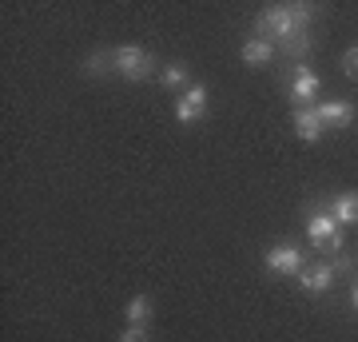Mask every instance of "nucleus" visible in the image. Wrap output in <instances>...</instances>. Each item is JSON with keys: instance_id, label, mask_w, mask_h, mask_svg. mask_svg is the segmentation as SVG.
Returning <instances> with one entry per match:
<instances>
[{"instance_id": "nucleus-1", "label": "nucleus", "mask_w": 358, "mask_h": 342, "mask_svg": "<svg viewBox=\"0 0 358 342\" xmlns=\"http://www.w3.org/2000/svg\"><path fill=\"white\" fill-rule=\"evenodd\" d=\"M303 28H307V24L294 16L291 4H271L267 13L255 20V36L271 40V44H282V48H307Z\"/></svg>"}, {"instance_id": "nucleus-2", "label": "nucleus", "mask_w": 358, "mask_h": 342, "mask_svg": "<svg viewBox=\"0 0 358 342\" xmlns=\"http://www.w3.org/2000/svg\"><path fill=\"white\" fill-rule=\"evenodd\" d=\"M155 68V56L148 48H136V44H124V48L112 52V72H120L124 80H148Z\"/></svg>"}, {"instance_id": "nucleus-3", "label": "nucleus", "mask_w": 358, "mask_h": 342, "mask_svg": "<svg viewBox=\"0 0 358 342\" xmlns=\"http://www.w3.org/2000/svg\"><path fill=\"white\" fill-rule=\"evenodd\" d=\"M307 235L319 251H338V247H343V231H338L331 211H315V215L307 219Z\"/></svg>"}, {"instance_id": "nucleus-4", "label": "nucleus", "mask_w": 358, "mask_h": 342, "mask_svg": "<svg viewBox=\"0 0 358 342\" xmlns=\"http://www.w3.org/2000/svg\"><path fill=\"white\" fill-rule=\"evenodd\" d=\"M263 263H267V271H275V275H299V271H303V255H299V247H291V243H275Z\"/></svg>"}, {"instance_id": "nucleus-5", "label": "nucleus", "mask_w": 358, "mask_h": 342, "mask_svg": "<svg viewBox=\"0 0 358 342\" xmlns=\"http://www.w3.org/2000/svg\"><path fill=\"white\" fill-rule=\"evenodd\" d=\"M203 112H207V88L203 84H192V88L176 100V120L179 124H195Z\"/></svg>"}, {"instance_id": "nucleus-6", "label": "nucleus", "mask_w": 358, "mask_h": 342, "mask_svg": "<svg viewBox=\"0 0 358 342\" xmlns=\"http://www.w3.org/2000/svg\"><path fill=\"white\" fill-rule=\"evenodd\" d=\"M315 115L322 120V127H350L355 108H350V100H322L315 104Z\"/></svg>"}, {"instance_id": "nucleus-7", "label": "nucleus", "mask_w": 358, "mask_h": 342, "mask_svg": "<svg viewBox=\"0 0 358 342\" xmlns=\"http://www.w3.org/2000/svg\"><path fill=\"white\" fill-rule=\"evenodd\" d=\"M291 100H294V104H310V100H319V76L310 72L307 64H299V68H294Z\"/></svg>"}, {"instance_id": "nucleus-8", "label": "nucleus", "mask_w": 358, "mask_h": 342, "mask_svg": "<svg viewBox=\"0 0 358 342\" xmlns=\"http://www.w3.org/2000/svg\"><path fill=\"white\" fill-rule=\"evenodd\" d=\"M294 136L303 143H319V136H322V120L315 115V108H294Z\"/></svg>"}, {"instance_id": "nucleus-9", "label": "nucleus", "mask_w": 358, "mask_h": 342, "mask_svg": "<svg viewBox=\"0 0 358 342\" xmlns=\"http://www.w3.org/2000/svg\"><path fill=\"white\" fill-rule=\"evenodd\" d=\"M271 56H275V44L263 40V36H251L243 44V64H247V68H259V64H267Z\"/></svg>"}, {"instance_id": "nucleus-10", "label": "nucleus", "mask_w": 358, "mask_h": 342, "mask_svg": "<svg viewBox=\"0 0 358 342\" xmlns=\"http://www.w3.org/2000/svg\"><path fill=\"white\" fill-rule=\"evenodd\" d=\"M331 283H334L331 266H315V271H307V275L299 279V287H303L307 294H322V291H331Z\"/></svg>"}, {"instance_id": "nucleus-11", "label": "nucleus", "mask_w": 358, "mask_h": 342, "mask_svg": "<svg viewBox=\"0 0 358 342\" xmlns=\"http://www.w3.org/2000/svg\"><path fill=\"white\" fill-rule=\"evenodd\" d=\"M331 215H334L338 227H343V223H355L358 219V195L355 191H346V195H338V199L331 203Z\"/></svg>"}, {"instance_id": "nucleus-12", "label": "nucleus", "mask_w": 358, "mask_h": 342, "mask_svg": "<svg viewBox=\"0 0 358 342\" xmlns=\"http://www.w3.org/2000/svg\"><path fill=\"white\" fill-rule=\"evenodd\" d=\"M124 315H128V327H148V318H152V299H148V294H136Z\"/></svg>"}, {"instance_id": "nucleus-13", "label": "nucleus", "mask_w": 358, "mask_h": 342, "mask_svg": "<svg viewBox=\"0 0 358 342\" xmlns=\"http://www.w3.org/2000/svg\"><path fill=\"white\" fill-rule=\"evenodd\" d=\"M159 84H164V88H192V84H187V68H183V64H167L164 72H159Z\"/></svg>"}, {"instance_id": "nucleus-14", "label": "nucleus", "mask_w": 358, "mask_h": 342, "mask_svg": "<svg viewBox=\"0 0 358 342\" xmlns=\"http://www.w3.org/2000/svg\"><path fill=\"white\" fill-rule=\"evenodd\" d=\"M108 68H112V56H108V52H92L88 60H84V72H88V76H100Z\"/></svg>"}, {"instance_id": "nucleus-15", "label": "nucleus", "mask_w": 358, "mask_h": 342, "mask_svg": "<svg viewBox=\"0 0 358 342\" xmlns=\"http://www.w3.org/2000/svg\"><path fill=\"white\" fill-rule=\"evenodd\" d=\"M343 72L350 80H358V44L355 48H346V56H343Z\"/></svg>"}, {"instance_id": "nucleus-16", "label": "nucleus", "mask_w": 358, "mask_h": 342, "mask_svg": "<svg viewBox=\"0 0 358 342\" xmlns=\"http://www.w3.org/2000/svg\"><path fill=\"white\" fill-rule=\"evenodd\" d=\"M120 342H148V330H143V327H128L124 334H120Z\"/></svg>"}, {"instance_id": "nucleus-17", "label": "nucleus", "mask_w": 358, "mask_h": 342, "mask_svg": "<svg viewBox=\"0 0 358 342\" xmlns=\"http://www.w3.org/2000/svg\"><path fill=\"white\" fill-rule=\"evenodd\" d=\"M355 306H358V287H355Z\"/></svg>"}]
</instances>
